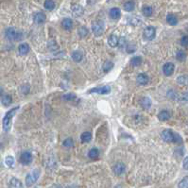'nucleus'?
<instances>
[{
    "label": "nucleus",
    "instance_id": "c85d7f7f",
    "mask_svg": "<svg viewBox=\"0 0 188 188\" xmlns=\"http://www.w3.org/2000/svg\"><path fill=\"white\" fill-rule=\"evenodd\" d=\"M141 63H142V58L140 56H135L131 60V64L132 66H139Z\"/></svg>",
    "mask_w": 188,
    "mask_h": 188
},
{
    "label": "nucleus",
    "instance_id": "20e7f679",
    "mask_svg": "<svg viewBox=\"0 0 188 188\" xmlns=\"http://www.w3.org/2000/svg\"><path fill=\"white\" fill-rule=\"evenodd\" d=\"M6 37L12 41H20L23 39V33L16 30L14 28H9L6 30Z\"/></svg>",
    "mask_w": 188,
    "mask_h": 188
},
{
    "label": "nucleus",
    "instance_id": "423d86ee",
    "mask_svg": "<svg viewBox=\"0 0 188 188\" xmlns=\"http://www.w3.org/2000/svg\"><path fill=\"white\" fill-rule=\"evenodd\" d=\"M156 35V29L154 27H151V26H149L146 29H144V33H143V36L144 38L148 40V41H151L155 38Z\"/></svg>",
    "mask_w": 188,
    "mask_h": 188
},
{
    "label": "nucleus",
    "instance_id": "f257e3e1",
    "mask_svg": "<svg viewBox=\"0 0 188 188\" xmlns=\"http://www.w3.org/2000/svg\"><path fill=\"white\" fill-rule=\"evenodd\" d=\"M162 139L166 143H176V144H182L183 139L179 134L174 133L171 130H165L161 133Z\"/></svg>",
    "mask_w": 188,
    "mask_h": 188
},
{
    "label": "nucleus",
    "instance_id": "4c0bfd02",
    "mask_svg": "<svg viewBox=\"0 0 188 188\" xmlns=\"http://www.w3.org/2000/svg\"><path fill=\"white\" fill-rule=\"evenodd\" d=\"M178 186L180 188H188V176L184 177L183 180L179 183Z\"/></svg>",
    "mask_w": 188,
    "mask_h": 188
},
{
    "label": "nucleus",
    "instance_id": "a19ab883",
    "mask_svg": "<svg viewBox=\"0 0 188 188\" xmlns=\"http://www.w3.org/2000/svg\"><path fill=\"white\" fill-rule=\"evenodd\" d=\"M181 45L183 46H188V36H183L181 39Z\"/></svg>",
    "mask_w": 188,
    "mask_h": 188
},
{
    "label": "nucleus",
    "instance_id": "72a5a7b5",
    "mask_svg": "<svg viewBox=\"0 0 188 188\" xmlns=\"http://www.w3.org/2000/svg\"><path fill=\"white\" fill-rule=\"evenodd\" d=\"M14 158L12 157V156H7L6 158H5V165L7 166H9V167H12L13 166V165H14Z\"/></svg>",
    "mask_w": 188,
    "mask_h": 188
},
{
    "label": "nucleus",
    "instance_id": "412c9836",
    "mask_svg": "<svg viewBox=\"0 0 188 188\" xmlns=\"http://www.w3.org/2000/svg\"><path fill=\"white\" fill-rule=\"evenodd\" d=\"M80 140L82 143H89L92 140V133L89 132H84L80 135Z\"/></svg>",
    "mask_w": 188,
    "mask_h": 188
},
{
    "label": "nucleus",
    "instance_id": "4468645a",
    "mask_svg": "<svg viewBox=\"0 0 188 188\" xmlns=\"http://www.w3.org/2000/svg\"><path fill=\"white\" fill-rule=\"evenodd\" d=\"M84 12V9L80 5H74L72 7V13L76 17H80L82 16Z\"/></svg>",
    "mask_w": 188,
    "mask_h": 188
},
{
    "label": "nucleus",
    "instance_id": "ddd939ff",
    "mask_svg": "<svg viewBox=\"0 0 188 188\" xmlns=\"http://www.w3.org/2000/svg\"><path fill=\"white\" fill-rule=\"evenodd\" d=\"M136 80H137V83L139 85H147L149 82V78L148 77V75L144 74V73H141L137 76V78H136Z\"/></svg>",
    "mask_w": 188,
    "mask_h": 188
},
{
    "label": "nucleus",
    "instance_id": "2f4dec72",
    "mask_svg": "<svg viewBox=\"0 0 188 188\" xmlns=\"http://www.w3.org/2000/svg\"><path fill=\"white\" fill-rule=\"evenodd\" d=\"M136 49H137V47H136V45L133 44V43H131V44L127 45V46H126V51H127V52L129 53V54L134 53L135 51H136Z\"/></svg>",
    "mask_w": 188,
    "mask_h": 188
},
{
    "label": "nucleus",
    "instance_id": "7ed1b4c3",
    "mask_svg": "<svg viewBox=\"0 0 188 188\" xmlns=\"http://www.w3.org/2000/svg\"><path fill=\"white\" fill-rule=\"evenodd\" d=\"M40 174H41V170L39 168L33 169L32 171L30 173H29L27 175V177H26V181H25L26 185H27L28 187H30L34 183H36L39 177H40Z\"/></svg>",
    "mask_w": 188,
    "mask_h": 188
},
{
    "label": "nucleus",
    "instance_id": "1a4fd4ad",
    "mask_svg": "<svg viewBox=\"0 0 188 188\" xmlns=\"http://www.w3.org/2000/svg\"><path fill=\"white\" fill-rule=\"evenodd\" d=\"M33 21L35 24L37 25H41V24H44L46 21V16L44 12H36L33 16Z\"/></svg>",
    "mask_w": 188,
    "mask_h": 188
},
{
    "label": "nucleus",
    "instance_id": "2eb2a0df",
    "mask_svg": "<svg viewBox=\"0 0 188 188\" xmlns=\"http://www.w3.org/2000/svg\"><path fill=\"white\" fill-rule=\"evenodd\" d=\"M29 44H27V43H23V44L19 45L18 46V52L20 55L24 56V55H27L29 52Z\"/></svg>",
    "mask_w": 188,
    "mask_h": 188
},
{
    "label": "nucleus",
    "instance_id": "4be33fe9",
    "mask_svg": "<svg viewBox=\"0 0 188 188\" xmlns=\"http://www.w3.org/2000/svg\"><path fill=\"white\" fill-rule=\"evenodd\" d=\"M88 156H89V158L92 159V160L97 159V158L99 156V150H98L97 148L91 149L89 150V152H88Z\"/></svg>",
    "mask_w": 188,
    "mask_h": 188
},
{
    "label": "nucleus",
    "instance_id": "f03ea898",
    "mask_svg": "<svg viewBox=\"0 0 188 188\" xmlns=\"http://www.w3.org/2000/svg\"><path fill=\"white\" fill-rule=\"evenodd\" d=\"M19 108H20V106L14 107V108L11 109V110L9 111V112L5 115V116H4V118H3V130H4V132H8L9 131L11 130L12 118H13L15 113L19 110Z\"/></svg>",
    "mask_w": 188,
    "mask_h": 188
},
{
    "label": "nucleus",
    "instance_id": "6e6552de",
    "mask_svg": "<svg viewBox=\"0 0 188 188\" xmlns=\"http://www.w3.org/2000/svg\"><path fill=\"white\" fill-rule=\"evenodd\" d=\"M32 162V154L29 151L23 152L20 156V163L24 166H28Z\"/></svg>",
    "mask_w": 188,
    "mask_h": 188
},
{
    "label": "nucleus",
    "instance_id": "ea45409f",
    "mask_svg": "<svg viewBox=\"0 0 188 188\" xmlns=\"http://www.w3.org/2000/svg\"><path fill=\"white\" fill-rule=\"evenodd\" d=\"M179 100L182 102H188V92H185L181 97H179Z\"/></svg>",
    "mask_w": 188,
    "mask_h": 188
},
{
    "label": "nucleus",
    "instance_id": "5701e85b",
    "mask_svg": "<svg viewBox=\"0 0 188 188\" xmlns=\"http://www.w3.org/2000/svg\"><path fill=\"white\" fill-rule=\"evenodd\" d=\"M141 106L146 109V110H149L150 107H151V100L149 97H143L142 100H141Z\"/></svg>",
    "mask_w": 188,
    "mask_h": 188
},
{
    "label": "nucleus",
    "instance_id": "f3484780",
    "mask_svg": "<svg viewBox=\"0 0 188 188\" xmlns=\"http://www.w3.org/2000/svg\"><path fill=\"white\" fill-rule=\"evenodd\" d=\"M62 27L65 30H70L73 28V21L70 18H64L62 22Z\"/></svg>",
    "mask_w": 188,
    "mask_h": 188
},
{
    "label": "nucleus",
    "instance_id": "39448f33",
    "mask_svg": "<svg viewBox=\"0 0 188 188\" xmlns=\"http://www.w3.org/2000/svg\"><path fill=\"white\" fill-rule=\"evenodd\" d=\"M92 31L96 36L99 37L105 31V24L103 21H96L92 25Z\"/></svg>",
    "mask_w": 188,
    "mask_h": 188
},
{
    "label": "nucleus",
    "instance_id": "473e14b6",
    "mask_svg": "<svg viewBox=\"0 0 188 188\" xmlns=\"http://www.w3.org/2000/svg\"><path fill=\"white\" fill-rule=\"evenodd\" d=\"M176 59L178 60V61L180 62H183L184 60L186 59V54L183 50H179L177 54H176Z\"/></svg>",
    "mask_w": 188,
    "mask_h": 188
},
{
    "label": "nucleus",
    "instance_id": "7c9ffc66",
    "mask_svg": "<svg viewBox=\"0 0 188 188\" xmlns=\"http://www.w3.org/2000/svg\"><path fill=\"white\" fill-rule=\"evenodd\" d=\"M45 8L48 11H52L53 9L55 8V2L53 0H46L45 1V4H44Z\"/></svg>",
    "mask_w": 188,
    "mask_h": 188
},
{
    "label": "nucleus",
    "instance_id": "0eeeda50",
    "mask_svg": "<svg viewBox=\"0 0 188 188\" xmlns=\"http://www.w3.org/2000/svg\"><path fill=\"white\" fill-rule=\"evenodd\" d=\"M89 93H96L98 95H109L111 93V87L109 85H104L102 87H96L89 90Z\"/></svg>",
    "mask_w": 188,
    "mask_h": 188
},
{
    "label": "nucleus",
    "instance_id": "9d476101",
    "mask_svg": "<svg viewBox=\"0 0 188 188\" xmlns=\"http://www.w3.org/2000/svg\"><path fill=\"white\" fill-rule=\"evenodd\" d=\"M126 170V166L123 163H117L113 167V171L115 175L117 176H120L122 175Z\"/></svg>",
    "mask_w": 188,
    "mask_h": 188
},
{
    "label": "nucleus",
    "instance_id": "f704fd0d",
    "mask_svg": "<svg viewBox=\"0 0 188 188\" xmlns=\"http://www.w3.org/2000/svg\"><path fill=\"white\" fill-rule=\"evenodd\" d=\"M62 98L63 100H65V101H72V100L77 98V96L75 95V94H73V93H68V94H65V95H63Z\"/></svg>",
    "mask_w": 188,
    "mask_h": 188
},
{
    "label": "nucleus",
    "instance_id": "dca6fc26",
    "mask_svg": "<svg viewBox=\"0 0 188 188\" xmlns=\"http://www.w3.org/2000/svg\"><path fill=\"white\" fill-rule=\"evenodd\" d=\"M119 44V39L116 35L115 34H112V35H110V37L108 38V45L111 46V47H116Z\"/></svg>",
    "mask_w": 188,
    "mask_h": 188
},
{
    "label": "nucleus",
    "instance_id": "a878e982",
    "mask_svg": "<svg viewBox=\"0 0 188 188\" xmlns=\"http://www.w3.org/2000/svg\"><path fill=\"white\" fill-rule=\"evenodd\" d=\"M166 22L167 24H169L170 26H175L178 24V19L177 17L173 14H168L166 16Z\"/></svg>",
    "mask_w": 188,
    "mask_h": 188
},
{
    "label": "nucleus",
    "instance_id": "393cba45",
    "mask_svg": "<svg viewBox=\"0 0 188 188\" xmlns=\"http://www.w3.org/2000/svg\"><path fill=\"white\" fill-rule=\"evenodd\" d=\"M1 102H2V104L4 106H10L12 104V97L10 95H5V96H2L1 97Z\"/></svg>",
    "mask_w": 188,
    "mask_h": 188
},
{
    "label": "nucleus",
    "instance_id": "6ab92c4d",
    "mask_svg": "<svg viewBox=\"0 0 188 188\" xmlns=\"http://www.w3.org/2000/svg\"><path fill=\"white\" fill-rule=\"evenodd\" d=\"M72 59H73V61L76 62V63H80L82 61V59H83V55H82V53L80 52V51L76 50L72 53Z\"/></svg>",
    "mask_w": 188,
    "mask_h": 188
},
{
    "label": "nucleus",
    "instance_id": "cd10ccee",
    "mask_svg": "<svg viewBox=\"0 0 188 188\" xmlns=\"http://www.w3.org/2000/svg\"><path fill=\"white\" fill-rule=\"evenodd\" d=\"M177 82L180 85H188V76L187 75L179 76L177 79Z\"/></svg>",
    "mask_w": 188,
    "mask_h": 188
},
{
    "label": "nucleus",
    "instance_id": "c9c22d12",
    "mask_svg": "<svg viewBox=\"0 0 188 188\" xmlns=\"http://www.w3.org/2000/svg\"><path fill=\"white\" fill-rule=\"evenodd\" d=\"M63 147L70 149V148H73V146H74V141L72 138H67L63 141Z\"/></svg>",
    "mask_w": 188,
    "mask_h": 188
},
{
    "label": "nucleus",
    "instance_id": "e433bc0d",
    "mask_svg": "<svg viewBox=\"0 0 188 188\" xmlns=\"http://www.w3.org/2000/svg\"><path fill=\"white\" fill-rule=\"evenodd\" d=\"M88 29L87 28H85V27H81L79 29V35L80 38H84L85 36H87L88 35Z\"/></svg>",
    "mask_w": 188,
    "mask_h": 188
},
{
    "label": "nucleus",
    "instance_id": "b1692460",
    "mask_svg": "<svg viewBox=\"0 0 188 188\" xmlns=\"http://www.w3.org/2000/svg\"><path fill=\"white\" fill-rule=\"evenodd\" d=\"M134 8H135V3L132 1V0H129V1L125 2L124 4V10L126 12H132L134 10Z\"/></svg>",
    "mask_w": 188,
    "mask_h": 188
},
{
    "label": "nucleus",
    "instance_id": "9b49d317",
    "mask_svg": "<svg viewBox=\"0 0 188 188\" xmlns=\"http://www.w3.org/2000/svg\"><path fill=\"white\" fill-rule=\"evenodd\" d=\"M174 69H175V65L172 63H166L164 66H163V71L164 74L167 77L171 76L174 73Z\"/></svg>",
    "mask_w": 188,
    "mask_h": 188
},
{
    "label": "nucleus",
    "instance_id": "79ce46f5",
    "mask_svg": "<svg viewBox=\"0 0 188 188\" xmlns=\"http://www.w3.org/2000/svg\"><path fill=\"white\" fill-rule=\"evenodd\" d=\"M183 167L185 170H188V157H185L183 162Z\"/></svg>",
    "mask_w": 188,
    "mask_h": 188
},
{
    "label": "nucleus",
    "instance_id": "a211bd4d",
    "mask_svg": "<svg viewBox=\"0 0 188 188\" xmlns=\"http://www.w3.org/2000/svg\"><path fill=\"white\" fill-rule=\"evenodd\" d=\"M9 186L13 187V188H21V187H23V183H21L20 180H18V179L12 178V179H11L10 183H9Z\"/></svg>",
    "mask_w": 188,
    "mask_h": 188
},
{
    "label": "nucleus",
    "instance_id": "aec40b11",
    "mask_svg": "<svg viewBox=\"0 0 188 188\" xmlns=\"http://www.w3.org/2000/svg\"><path fill=\"white\" fill-rule=\"evenodd\" d=\"M169 118H170V114L167 111H162L158 115V119L160 121L165 122V121H167Z\"/></svg>",
    "mask_w": 188,
    "mask_h": 188
},
{
    "label": "nucleus",
    "instance_id": "f8f14e48",
    "mask_svg": "<svg viewBox=\"0 0 188 188\" xmlns=\"http://www.w3.org/2000/svg\"><path fill=\"white\" fill-rule=\"evenodd\" d=\"M109 15L113 20H117L121 16V11L119 8H112L109 12Z\"/></svg>",
    "mask_w": 188,
    "mask_h": 188
},
{
    "label": "nucleus",
    "instance_id": "58836bf2",
    "mask_svg": "<svg viewBox=\"0 0 188 188\" xmlns=\"http://www.w3.org/2000/svg\"><path fill=\"white\" fill-rule=\"evenodd\" d=\"M167 97H168L169 98H171V99H179V97H178V95H177V93H176L175 91H173V90L169 91V92L167 93Z\"/></svg>",
    "mask_w": 188,
    "mask_h": 188
},
{
    "label": "nucleus",
    "instance_id": "bb28decb",
    "mask_svg": "<svg viewBox=\"0 0 188 188\" xmlns=\"http://www.w3.org/2000/svg\"><path fill=\"white\" fill-rule=\"evenodd\" d=\"M114 68V63L110 62V61H107L103 63V65H102V69H103V71L105 73H108L110 72L111 70H112Z\"/></svg>",
    "mask_w": 188,
    "mask_h": 188
},
{
    "label": "nucleus",
    "instance_id": "c756f323",
    "mask_svg": "<svg viewBox=\"0 0 188 188\" xmlns=\"http://www.w3.org/2000/svg\"><path fill=\"white\" fill-rule=\"evenodd\" d=\"M143 14L145 15V16H147V17H149V16H151L152 15V13H153V9L150 7V6H145L144 8H143Z\"/></svg>",
    "mask_w": 188,
    "mask_h": 188
},
{
    "label": "nucleus",
    "instance_id": "37998d69",
    "mask_svg": "<svg viewBox=\"0 0 188 188\" xmlns=\"http://www.w3.org/2000/svg\"><path fill=\"white\" fill-rule=\"evenodd\" d=\"M2 96H3V89L0 87V97H2Z\"/></svg>",
    "mask_w": 188,
    "mask_h": 188
}]
</instances>
